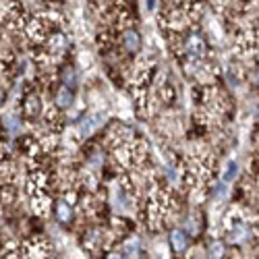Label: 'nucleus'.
<instances>
[{"label":"nucleus","mask_w":259,"mask_h":259,"mask_svg":"<svg viewBox=\"0 0 259 259\" xmlns=\"http://www.w3.org/2000/svg\"><path fill=\"white\" fill-rule=\"evenodd\" d=\"M259 236V220L243 207H234L224 218V239L228 245L243 247Z\"/></svg>","instance_id":"nucleus-1"},{"label":"nucleus","mask_w":259,"mask_h":259,"mask_svg":"<svg viewBox=\"0 0 259 259\" xmlns=\"http://www.w3.org/2000/svg\"><path fill=\"white\" fill-rule=\"evenodd\" d=\"M179 33H181V39H179L177 52L183 58H187V62H201L207 58L209 48L201 33L197 31H179Z\"/></svg>","instance_id":"nucleus-2"},{"label":"nucleus","mask_w":259,"mask_h":259,"mask_svg":"<svg viewBox=\"0 0 259 259\" xmlns=\"http://www.w3.org/2000/svg\"><path fill=\"white\" fill-rule=\"evenodd\" d=\"M21 114L25 120H35L41 114V98L37 92H27L21 100Z\"/></svg>","instance_id":"nucleus-3"},{"label":"nucleus","mask_w":259,"mask_h":259,"mask_svg":"<svg viewBox=\"0 0 259 259\" xmlns=\"http://www.w3.org/2000/svg\"><path fill=\"white\" fill-rule=\"evenodd\" d=\"M120 48L126 52V54H137L141 50V35L137 29L133 27H124L120 31Z\"/></svg>","instance_id":"nucleus-4"},{"label":"nucleus","mask_w":259,"mask_h":259,"mask_svg":"<svg viewBox=\"0 0 259 259\" xmlns=\"http://www.w3.org/2000/svg\"><path fill=\"white\" fill-rule=\"evenodd\" d=\"M54 215L60 224H69L73 220V203L64 197V199H58L54 203Z\"/></svg>","instance_id":"nucleus-5"},{"label":"nucleus","mask_w":259,"mask_h":259,"mask_svg":"<svg viewBox=\"0 0 259 259\" xmlns=\"http://www.w3.org/2000/svg\"><path fill=\"white\" fill-rule=\"evenodd\" d=\"M168 241H170V247H172L175 253H185L189 249V234L185 230H179V228L170 230V239Z\"/></svg>","instance_id":"nucleus-6"},{"label":"nucleus","mask_w":259,"mask_h":259,"mask_svg":"<svg viewBox=\"0 0 259 259\" xmlns=\"http://www.w3.org/2000/svg\"><path fill=\"white\" fill-rule=\"evenodd\" d=\"M71 104H73V90L67 88V85H62V88H58L54 94V106L64 110V108H69Z\"/></svg>","instance_id":"nucleus-7"},{"label":"nucleus","mask_w":259,"mask_h":259,"mask_svg":"<svg viewBox=\"0 0 259 259\" xmlns=\"http://www.w3.org/2000/svg\"><path fill=\"white\" fill-rule=\"evenodd\" d=\"M100 120H102L100 114H92V116H88V118H83V120L79 122V133H81L83 137H90V135L96 131V128L102 124Z\"/></svg>","instance_id":"nucleus-8"},{"label":"nucleus","mask_w":259,"mask_h":259,"mask_svg":"<svg viewBox=\"0 0 259 259\" xmlns=\"http://www.w3.org/2000/svg\"><path fill=\"white\" fill-rule=\"evenodd\" d=\"M60 81H62V85H67V88L75 90L79 85V75H77V71L73 67H64L62 73H60Z\"/></svg>","instance_id":"nucleus-9"},{"label":"nucleus","mask_w":259,"mask_h":259,"mask_svg":"<svg viewBox=\"0 0 259 259\" xmlns=\"http://www.w3.org/2000/svg\"><path fill=\"white\" fill-rule=\"evenodd\" d=\"M207 255H209V257H222V255H224V245H222L220 239L209 241V245H207Z\"/></svg>","instance_id":"nucleus-10"},{"label":"nucleus","mask_w":259,"mask_h":259,"mask_svg":"<svg viewBox=\"0 0 259 259\" xmlns=\"http://www.w3.org/2000/svg\"><path fill=\"white\" fill-rule=\"evenodd\" d=\"M236 175V164L234 162H230L228 164V168H226V175H224V183H228V181H232V177Z\"/></svg>","instance_id":"nucleus-11"},{"label":"nucleus","mask_w":259,"mask_h":259,"mask_svg":"<svg viewBox=\"0 0 259 259\" xmlns=\"http://www.w3.org/2000/svg\"><path fill=\"white\" fill-rule=\"evenodd\" d=\"M255 81H259V62H257V67H255Z\"/></svg>","instance_id":"nucleus-12"}]
</instances>
